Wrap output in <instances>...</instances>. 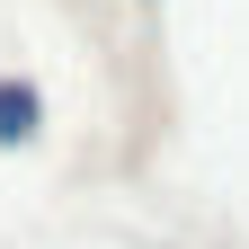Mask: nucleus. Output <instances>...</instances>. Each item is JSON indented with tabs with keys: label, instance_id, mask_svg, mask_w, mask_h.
Listing matches in <instances>:
<instances>
[{
	"label": "nucleus",
	"instance_id": "1",
	"mask_svg": "<svg viewBox=\"0 0 249 249\" xmlns=\"http://www.w3.org/2000/svg\"><path fill=\"white\" fill-rule=\"evenodd\" d=\"M36 89H9V80H0V142H27V134H36Z\"/></svg>",
	"mask_w": 249,
	"mask_h": 249
}]
</instances>
